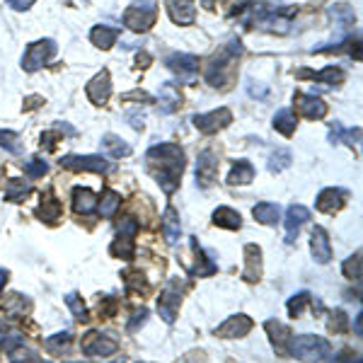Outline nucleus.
I'll list each match as a JSON object with an SVG mask.
<instances>
[{
    "instance_id": "nucleus-41",
    "label": "nucleus",
    "mask_w": 363,
    "mask_h": 363,
    "mask_svg": "<svg viewBox=\"0 0 363 363\" xmlns=\"http://www.w3.org/2000/svg\"><path fill=\"white\" fill-rule=\"evenodd\" d=\"M291 163H293L291 153H288L286 148H279V150H274V153H271V158H269V169H271V172H281V169H286Z\"/></svg>"
},
{
    "instance_id": "nucleus-20",
    "label": "nucleus",
    "mask_w": 363,
    "mask_h": 363,
    "mask_svg": "<svg viewBox=\"0 0 363 363\" xmlns=\"http://www.w3.org/2000/svg\"><path fill=\"white\" fill-rule=\"evenodd\" d=\"M344 204H347V191L344 189L327 187V189H323L317 194V209L323 211V213H334V211H339Z\"/></svg>"
},
{
    "instance_id": "nucleus-55",
    "label": "nucleus",
    "mask_w": 363,
    "mask_h": 363,
    "mask_svg": "<svg viewBox=\"0 0 363 363\" xmlns=\"http://www.w3.org/2000/svg\"><path fill=\"white\" fill-rule=\"evenodd\" d=\"M41 104H44V97H39V95H34V97H27L25 99V109H27V112H32V109H39Z\"/></svg>"
},
{
    "instance_id": "nucleus-37",
    "label": "nucleus",
    "mask_w": 363,
    "mask_h": 363,
    "mask_svg": "<svg viewBox=\"0 0 363 363\" xmlns=\"http://www.w3.org/2000/svg\"><path fill=\"white\" fill-rule=\"evenodd\" d=\"M71 342H73V334H71V332H58V334H54V337H49L47 342H44V347H47L49 353L58 356V353L68 351Z\"/></svg>"
},
{
    "instance_id": "nucleus-50",
    "label": "nucleus",
    "mask_w": 363,
    "mask_h": 363,
    "mask_svg": "<svg viewBox=\"0 0 363 363\" xmlns=\"http://www.w3.org/2000/svg\"><path fill=\"white\" fill-rule=\"evenodd\" d=\"M121 99H124V102H145V104L153 102V97H150L148 93H143V90H133V93H126Z\"/></svg>"
},
{
    "instance_id": "nucleus-38",
    "label": "nucleus",
    "mask_w": 363,
    "mask_h": 363,
    "mask_svg": "<svg viewBox=\"0 0 363 363\" xmlns=\"http://www.w3.org/2000/svg\"><path fill=\"white\" fill-rule=\"evenodd\" d=\"M32 191V187L22 179H10L5 187V201H12V204H20L27 194Z\"/></svg>"
},
{
    "instance_id": "nucleus-19",
    "label": "nucleus",
    "mask_w": 363,
    "mask_h": 363,
    "mask_svg": "<svg viewBox=\"0 0 363 363\" xmlns=\"http://www.w3.org/2000/svg\"><path fill=\"white\" fill-rule=\"evenodd\" d=\"M264 329H266V334L271 337L274 349H277L281 356H288V344H291V337H293L291 329H288L283 323H279V320H266Z\"/></svg>"
},
{
    "instance_id": "nucleus-40",
    "label": "nucleus",
    "mask_w": 363,
    "mask_h": 363,
    "mask_svg": "<svg viewBox=\"0 0 363 363\" xmlns=\"http://www.w3.org/2000/svg\"><path fill=\"white\" fill-rule=\"evenodd\" d=\"M66 305L71 307L73 317H75L78 323H87V320H90V315H87L85 303H82V298L78 296V293H68V296H66Z\"/></svg>"
},
{
    "instance_id": "nucleus-52",
    "label": "nucleus",
    "mask_w": 363,
    "mask_h": 363,
    "mask_svg": "<svg viewBox=\"0 0 363 363\" xmlns=\"http://www.w3.org/2000/svg\"><path fill=\"white\" fill-rule=\"evenodd\" d=\"M12 363H41V361H39V356H36L34 351H15Z\"/></svg>"
},
{
    "instance_id": "nucleus-43",
    "label": "nucleus",
    "mask_w": 363,
    "mask_h": 363,
    "mask_svg": "<svg viewBox=\"0 0 363 363\" xmlns=\"http://www.w3.org/2000/svg\"><path fill=\"white\" fill-rule=\"evenodd\" d=\"M307 303H312V296L307 291H303V293H298V296H293L291 301H288V315L298 317L303 310H305Z\"/></svg>"
},
{
    "instance_id": "nucleus-11",
    "label": "nucleus",
    "mask_w": 363,
    "mask_h": 363,
    "mask_svg": "<svg viewBox=\"0 0 363 363\" xmlns=\"http://www.w3.org/2000/svg\"><path fill=\"white\" fill-rule=\"evenodd\" d=\"M191 121H194V126L199 128L201 133L211 136V133H218L220 128L231 126L233 112L228 107H220V109H213V112H209V114H196Z\"/></svg>"
},
{
    "instance_id": "nucleus-14",
    "label": "nucleus",
    "mask_w": 363,
    "mask_h": 363,
    "mask_svg": "<svg viewBox=\"0 0 363 363\" xmlns=\"http://www.w3.org/2000/svg\"><path fill=\"white\" fill-rule=\"evenodd\" d=\"M252 327H255V323H252L247 315H233V317H228L223 325H218V327H215V337H220V339H240V337H245V334H250Z\"/></svg>"
},
{
    "instance_id": "nucleus-21",
    "label": "nucleus",
    "mask_w": 363,
    "mask_h": 363,
    "mask_svg": "<svg viewBox=\"0 0 363 363\" xmlns=\"http://www.w3.org/2000/svg\"><path fill=\"white\" fill-rule=\"evenodd\" d=\"M310 220V211L301 204H291L286 209V233H288V242H293L298 237L301 225Z\"/></svg>"
},
{
    "instance_id": "nucleus-31",
    "label": "nucleus",
    "mask_w": 363,
    "mask_h": 363,
    "mask_svg": "<svg viewBox=\"0 0 363 363\" xmlns=\"http://www.w3.org/2000/svg\"><path fill=\"white\" fill-rule=\"evenodd\" d=\"M329 141L332 143H347V145H358L361 143V128H344L342 124H334L332 128H329Z\"/></svg>"
},
{
    "instance_id": "nucleus-44",
    "label": "nucleus",
    "mask_w": 363,
    "mask_h": 363,
    "mask_svg": "<svg viewBox=\"0 0 363 363\" xmlns=\"http://www.w3.org/2000/svg\"><path fill=\"white\" fill-rule=\"evenodd\" d=\"M25 172L30 174V177H44V174L49 172V165L41 158H32L25 163Z\"/></svg>"
},
{
    "instance_id": "nucleus-36",
    "label": "nucleus",
    "mask_w": 363,
    "mask_h": 363,
    "mask_svg": "<svg viewBox=\"0 0 363 363\" xmlns=\"http://www.w3.org/2000/svg\"><path fill=\"white\" fill-rule=\"evenodd\" d=\"M97 206H99L102 218H112V215L119 211V206H121V196H119V191H114V189H104V194H102V199L97 201Z\"/></svg>"
},
{
    "instance_id": "nucleus-57",
    "label": "nucleus",
    "mask_w": 363,
    "mask_h": 363,
    "mask_svg": "<svg viewBox=\"0 0 363 363\" xmlns=\"http://www.w3.org/2000/svg\"><path fill=\"white\" fill-rule=\"evenodd\" d=\"M136 63H139V68H148L150 56H148V54H139V56H136Z\"/></svg>"
},
{
    "instance_id": "nucleus-4",
    "label": "nucleus",
    "mask_w": 363,
    "mask_h": 363,
    "mask_svg": "<svg viewBox=\"0 0 363 363\" xmlns=\"http://www.w3.org/2000/svg\"><path fill=\"white\" fill-rule=\"evenodd\" d=\"M155 20H158V5H155V0H136L124 12V27H128L136 34L148 32L155 25Z\"/></svg>"
},
{
    "instance_id": "nucleus-18",
    "label": "nucleus",
    "mask_w": 363,
    "mask_h": 363,
    "mask_svg": "<svg viewBox=\"0 0 363 363\" xmlns=\"http://www.w3.org/2000/svg\"><path fill=\"white\" fill-rule=\"evenodd\" d=\"M293 104H296V109L305 119H325V114H327V104L320 97H315V95L298 93L296 97H293Z\"/></svg>"
},
{
    "instance_id": "nucleus-47",
    "label": "nucleus",
    "mask_w": 363,
    "mask_h": 363,
    "mask_svg": "<svg viewBox=\"0 0 363 363\" xmlns=\"http://www.w3.org/2000/svg\"><path fill=\"white\" fill-rule=\"evenodd\" d=\"M5 312H17V315H25V312H30V301H25L22 296H12L10 303L5 305Z\"/></svg>"
},
{
    "instance_id": "nucleus-27",
    "label": "nucleus",
    "mask_w": 363,
    "mask_h": 363,
    "mask_svg": "<svg viewBox=\"0 0 363 363\" xmlns=\"http://www.w3.org/2000/svg\"><path fill=\"white\" fill-rule=\"evenodd\" d=\"M158 102H160V109H163L165 114H172V112H177L179 104H182V95H179V90L172 85V82H165V85H160Z\"/></svg>"
},
{
    "instance_id": "nucleus-28",
    "label": "nucleus",
    "mask_w": 363,
    "mask_h": 363,
    "mask_svg": "<svg viewBox=\"0 0 363 363\" xmlns=\"http://www.w3.org/2000/svg\"><path fill=\"white\" fill-rule=\"evenodd\" d=\"M213 223L218 225V228H225V231H240L242 218L235 209H231V206H218V209L213 211Z\"/></svg>"
},
{
    "instance_id": "nucleus-42",
    "label": "nucleus",
    "mask_w": 363,
    "mask_h": 363,
    "mask_svg": "<svg viewBox=\"0 0 363 363\" xmlns=\"http://www.w3.org/2000/svg\"><path fill=\"white\" fill-rule=\"evenodd\" d=\"M342 271H344V277H347V279L358 281V279H361V252H356L353 257H349V259L344 261Z\"/></svg>"
},
{
    "instance_id": "nucleus-13",
    "label": "nucleus",
    "mask_w": 363,
    "mask_h": 363,
    "mask_svg": "<svg viewBox=\"0 0 363 363\" xmlns=\"http://www.w3.org/2000/svg\"><path fill=\"white\" fill-rule=\"evenodd\" d=\"M165 66L182 82H191L196 78V71H199V58L191 56V54H172V56H167Z\"/></svg>"
},
{
    "instance_id": "nucleus-2",
    "label": "nucleus",
    "mask_w": 363,
    "mask_h": 363,
    "mask_svg": "<svg viewBox=\"0 0 363 363\" xmlns=\"http://www.w3.org/2000/svg\"><path fill=\"white\" fill-rule=\"evenodd\" d=\"M242 56V44L237 39H231L225 47L218 49V54L211 56L206 63L204 78L211 87H228L235 78V63Z\"/></svg>"
},
{
    "instance_id": "nucleus-23",
    "label": "nucleus",
    "mask_w": 363,
    "mask_h": 363,
    "mask_svg": "<svg viewBox=\"0 0 363 363\" xmlns=\"http://www.w3.org/2000/svg\"><path fill=\"white\" fill-rule=\"evenodd\" d=\"M191 252H194V266H191V277H211V274H215V264L206 257V252L201 250L199 240L196 237H191L189 242Z\"/></svg>"
},
{
    "instance_id": "nucleus-12",
    "label": "nucleus",
    "mask_w": 363,
    "mask_h": 363,
    "mask_svg": "<svg viewBox=\"0 0 363 363\" xmlns=\"http://www.w3.org/2000/svg\"><path fill=\"white\" fill-rule=\"evenodd\" d=\"M85 93L95 107H104L109 102V97H112V75H109L107 68H102L93 80L87 82Z\"/></svg>"
},
{
    "instance_id": "nucleus-5",
    "label": "nucleus",
    "mask_w": 363,
    "mask_h": 363,
    "mask_svg": "<svg viewBox=\"0 0 363 363\" xmlns=\"http://www.w3.org/2000/svg\"><path fill=\"white\" fill-rule=\"evenodd\" d=\"M141 225L136 218H131V215H126V218H121V223H119V233H117V240L112 242V247H109V252H112L117 259H133V255H136V235H139Z\"/></svg>"
},
{
    "instance_id": "nucleus-25",
    "label": "nucleus",
    "mask_w": 363,
    "mask_h": 363,
    "mask_svg": "<svg viewBox=\"0 0 363 363\" xmlns=\"http://www.w3.org/2000/svg\"><path fill=\"white\" fill-rule=\"evenodd\" d=\"M163 235H165V242L167 245H177L179 235H182V223H179V213L172 209V206H167L163 213Z\"/></svg>"
},
{
    "instance_id": "nucleus-48",
    "label": "nucleus",
    "mask_w": 363,
    "mask_h": 363,
    "mask_svg": "<svg viewBox=\"0 0 363 363\" xmlns=\"http://www.w3.org/2000/svg\"><path fill=\"white\" fill-rule=\"evenodd\" d=\"M332 12L334 17H339V20H342V25H353V12H351V8L349 5H344V3H339V5H332Z\"/></svg>"
},
{
    "instance_id": "nucleus-22",
    "label": "nucleus",
    "mask_w": 363,
    "mask_h": 363,
    "mask_svg": "<svg viewBox=\"0 0 363 363\" xmlns=\"http://www.w3.org/2000/svg\"><path fill=\"white\" fill-rule=\"evenodd\" d=\"M97 201H99L97 194L93 189H87V187H75L73 189V209H75V213L80 215L93 213L97 209Z\"/></svg>"
},
{
    "instance_id": "nucleus-15",
    "label": "nucleus",
    "mask_w": 363,
    "mask_h": 363,
    "mask_svg": "<svg viewBox=\"0 0 363 363\" xmlns=\"http://www.w3.org/2000/svg\"><path fill=\"white\" fill-rule=\"evenodd\" d=\"M165 8H167V15L174 25H179V27L194 25V20H196L194 0H165Z\"/></svg>"
},
{
    "instance_id": "nucleus-3",
    "label": "nucleus",
    "mask_w": 363,
    "mask_h": 363,
    "mask_svg": "<svg viewBox=\"0 0 363 363\" xmlns=\"http://www.w3.org/2000/svg\"><path fill=\"white\" fill-rule=\"evenodd\" d=\"M332 347L325 337H317V334H301V337H291L288 344V353L301 361H320V358L329 356Z\"/></svg>"
},
{
    "instance_id": "nucleus-30",
    "label": "nucleus",
    "mask_w": 363,
    "mask_h": 363,
    "mask_svg": "<svg viewBox=\"0 0 363 363\" xmlns=\"http://www.w3.org/2000/svg\"><path fill=\"white\" fill-rule=\"evenodd\" d=\"M252 215H255L257 223L261 225H277L279 218H281V209L279 204H271V201H261L252 209Z\"/></svg>"
},
{
    "instance_id": "nucleus-29",
    "label": "nucleus",
    "mask_w": 363,
    "mask_h": 363,
    "mask_svg": "<svg viewBox=\"0 0 363 363\" xmlns=\"http://www.w3.org/2000/svg\"><path fill=\"white\" fill-rule=\"evenodd\" d=\"M252 179H255V167H252L250 160H237L233 165L231 174H228V185L233 187H242V185H250Z\"/></svg>"
},
{
    "instance_id": "nucleus-8",
    "label": "nucleus",
    "mask_w": 363,
    "mask_h": 363,
    "mask_svg": "<svg viewBox=\"0 0 363 363\" xmlns=\"http://www.w3.org/2000/svg\"><path fill=\"white\" fill-rule=\"evenodd\" d=\"M61 167L75 169V172H97V174H109L114 172L117 165L104 160L102 155H66L61 158Z\"/></svg>"
},
{
    "instance_id": "nucleus-35",
    "label": "nucleus",
    "mask_w": 363,
    "mask_h": 363,
    "mask_svg": "<svg viewBox=\"0 0 363 363\" xmlns=\"http://www.w3.org/2000/svg\"><path fill=\"white\" fill-rule=\"evenodd\" d=\"M102 148L107 150L112 158H128V155L133 153L131 145L126 143L124 139H119V136H114V133H107L102 139Z\"/></svg>"
},
{
    "instance_id": "nucleus-58",
    "label": "nucleus",
    "mask_w": 363,
    "mask_h": 363,
    "mask_svg": "<svg viewBox=\"0 0 363 363\" xmlns=\"http://www.w3.org/2000/svg\"><path fill=\"white\" fill-rule=\"evenodd\" d=\"M8 277H10V271H8V269H0V293H3V288H5Z\"/></svg>"
},
{
    "instance_id": "nucleus-33",
    "label": "nucleus",
    "mask_w": 363,
    "mask_h": 363,
    "mask_svg": "<svg viewBox=\"0 0 363 363\" xmlns=\"http://www.w3.org/2000/svg\"><path fill=\"white\" fill-rule=\"evenodd\" d=\"M296 126H298V119H296V114H293V109H279V112L274 114V128H277L279 133H283L286 139L296 133Z\"/></svg>"
},
{
    "instance_id": "nucleus-10",
    "label": "nucleus",
    "mask_w": 363,
    "mask_h": 363,
    "mask_svg": "<svg viewBox=\"0 0 363 363\" xmlns=\"http://www.w3.org/2000/svg\"><path fill=\"white\" fill-rule=\"evenodd\" d=\"M218 165H220L218 155L211 148L199 153V160H196V185L201 189H209V187L215 185V179H218Z\"/></svg>"
},
{
    "instance_id": "nucleus-16",
    "label": "nucleus",
    "mask_w": 363,
    "mask_h": 363,
    "mask_svg": "<svg viewBox=\"0 0 363 363\" xmlns=\"http://www.w3.org/2000/svg\"><path fill=\"white\" fill-rule=\"evenodd\" d=\"M264 274V261H261V247L259 245H245V269L242 279L247 283H257Z\"/></svg>"
},
{
    "instance_id": "nucleus-45",
    "label": "nucleus",
    "mask_w": 363,
    "mask_h": 363,
    "mask_svg": "<svg viewBox=\"0 0 363 363\" xmlns=\"http://www.w3.org/2000/svg\"><path fill=\"white\" fill-rule=\"evenodd\" d=\"M329 329H332L334 334H342L349 329V317L344 310H334L332 312V320H329Z\"/></svg>"
},
{
    "instance_id": "nucleus-32",
    "label": "nucleus",
    "mask_w": 363,
    "mask_h": 363,
    "mask_svg": "<svg viewBox=\"0 0 363 363\" xmlns=\"http://www.w3.org/2000/svg\"><path fill=\"white\" fill-rule=\"evenodd\" d=\"M117 39H119V30H114V27H95L93 32H90V41H93L95 47L97 49H112L114 44H117Z\"/></svg>"
},
{
    "instance_id": "nucleus-6",
    "label": "nucleus",
    "mask_w": 363,
    "mask_h": 363,
    "mask_svg": "<svg viewBox=\"0 0 363 363\" xmlns=\"http://www.w3.org/2000/svg\"><path fill=\"white\" fill-rule=\"evenodd\" d=\"M185 288H187L185 281L172 279V281H167V286L163 288V293H160V298H158V312H160V317H163L167 325H172L174 320H177V312H179V305H182V296H185Z\"/></svg>"
},
{
    "instance_id": "nucleus-24",
    "label": "nucleus",
    "mask_w": 363,
    "mask_h": 363,
    "mask_svg": "<svg viewBox=\"0 0 363 363\" xmlns=\"http://www.w3.org/2000/svg\"><path fill=\"white\" fill-rule=\"evenodd\" d=\"M61 213H63L61 201H58L56 196L51 194V191L41 196V204L36 206V215H39L44 223H56V220L61 218Z\"/></svg>"
},
{
    "instance_id": "nucleus-9",
    "label": "nucleus",
    "mask_w": 363,
    "mask_h": 363,
    "mask_svg": "<svg viewBox=\"0 0 363 363\" xmlns=\"http://www.w3.org/2000/svg\"><path fill=\"white\" fill-rule=\"evenodd\" d=\"M80 349H82V353H87V356H93V358H107L119 351V342L109 337V334L87 332L80 342Z\"/></svg>"
},
{
    "instance_id": "nucleus-56",
    "label": "nucleus",
    "mask_w": 363,
    "mask_h": 363,
    "mask_svg": "<svg viewBox=\"0 0 363 363\" xmlns=\"http://www.w3.org/2000/svg\"><path fill=\"white\" fill-rule=\"evenodd\" d=\"M337 363H361V358L351 351H342V356H337Z\"/></svg>"
},
{
    "instance_id": "nucleus-51",
    "label": "nucleus",
    "mask_w": 363,
    "mask_h": 363,
    "mask_svg": "<svg viewBox=\"0 0 363 363\" xmlns=\"http://www.w3.org/2000/svg\"><path fill=\"white\" fill-rule=\"evenodd\" d=\"M58 139H61V133H58V131H47L44 136H41V148L54 150V148H56V141Z\"/></svg>"
},
{
    "instance_id": "nucleus-26",
    "label": "nucleus",
    "mask_w": 363,
    "mask_h": 363,
    "mask_svg": "<svg viewBox=\"0 0 363 363\" xmlns=\"http://www.w3.org/2000/svg\"><path fill=\"white\" fill-rule=\"evenodd\" d=\"M296 75L298 78H312V80L325 82V85H342V82L347 80V73H344L342 68H337V66H329V68H325V71H320V73L298 71Z\"/></svg>"
},
{
    "instance_id": "nucleus-34",
    "label": "nucleus",
    "mask_w": 363,
    "mask_h": 363,
    "mask_svg": "<svg viewBox=\"0 0 363 363\" xmlns=\"http://www.w3.org/2000/svg\"><path fill=\"white\" fill-rule=\"evenodd\" d=\"M124 283H126L128 291H131V293H139V296H145V293L150 291L148 279H145V274H143V271H139V269L124 271Z\"/></svg>"
},
{
    "instance_id": "nucleus-53",
    "label": "nucleus",
    "mask_w": 363,
    "mask_h": 363,
    "mask_svg": "<svg viewBox=\"0 0 363 363\" xmlns=\"http://www.w3.org/2000/svg\"><path fill=\"white\" fill-rule=\"evenodd\" d=\"M128 124H131L133 128H136V131H143V126H145V117L143 114L139 112V109H136V112H128Z\"/></svg>"
},
{
    "instance_id": "nucleus-60",
    "label": "nucleus",
    "mask_w": 363,
    "mask_h": 363,
    "mask_svg": "<svg viewBox=\"0 0 363 363\" xmlns=\"http://www.w3.org/2000/svg\"><path fill=\"white\" fill-rule=\"evenodd\" d=\"M3 174H5V169H3V167H0V179H3Z\"/></svg>"
},
{
    "instance_id": "nucleus-17",
    "label": "nucleus",
    "mask_w": 363,
    "mask_h": 363,
    "mask_svg": "<svg viewBox=\"0 0 363 363\" xmlns=\"http://www.w3.org/2000/svg\"><path fill=\"white\" fill-rule=\"evenodd\" d=\"M310 252L315 257L317 264H327L332 259V245H329V235L323 225H315L310 235Z\"/></svg>"
},
{
    "instance_id": "nucleus-1",
    "label": "nucleus",
    "mask_w": 363,
    "mask_h": 363,
    "mask_svg": "<svg viewBox=\"0 0 363 363\" xmlns=\"http://www.w3.org/2000/svg\"><path fill=\"white\" fill-rule=\"evenodd\" d=\"M148 169L158 179L165 194H174L179 189V179L185 172V150L177 143H158L145 153Z\"/></svg>"
},
{
    "instance_id": "nucleus-7",
    "label": "nucleus",
    "mask_w": 363,
    "mask_h": 363,
    "mask_svg": "<svg viewBox=\"0 0 363 363\" xmlns=\"http://www.w3.org/2000/svg\"><path fill=\"white\" fill-rule=\"evenodd\" d=\"M56 51H58V47H56V41L54 39L34 41V44L27 47L25 56H22V68H25L27 73L39 71V68H44L54 56H56Z\"/></svg>"
},
{
    "instance_id": "nucleus-46",
    "label": "nucleus",
    "mask_w": 363,
    "mask_h": 363,
    "mask_svg": "<svg viewBox=\"0 0 363 363\" xmlns=\"http://www.w3.org/2000/svg\"><path fill=\"white\" fill-rule=\"evenodd\" d=\"M145 323H148V310H145V307H141V310L133 312V317H131V320H128L126 329L133 334V332H139V329L143 327Z\"/></svg>"
},
{
    "instance_id": "nucleus-54",
    "label": "nucleus",
    "mask_w": 363,
    "mask_h": 363,
    "mask_svg": "<svg viewBox=\"0 0 363 363\" xmlns=\"http://www.w3.org/2000/svg\"><path fill=\"white\" fill-rule=\"evenodd\" d=\"M34 3L36 0H8V5H10L12 10H30Z\"/></svg>"
},
{
    "instance_id": "nucleus-59",
    "label": "nucleus",
    "mask_w": 363,
    "mask_h": 363,
    "mask_svg": "<svg viewBox=\"0 0 363 363\" xmlns=\"http://www.w3.org/2000/svg\"><path fill=\"white\" fill-rule=\"evenodd\" d=\"M204 5H206V8H209V10H211V8H213V0H204Z\"/></svg>"
},
{
    "instance_id": "nucleus-39",
    "label": "nucleus",
    "mask_w": 363,
    "mask_h": 363,
    "mask_svg": "<svg viewBox=\"0 0 363 363\" xmlns=\"http://www.w3.org/2000/svg\"><path fill=\"white\" fill-rule=\"evenodd\" d=\"M0 148H5L8 153L20 155L22 153V143L20 136L15 131H8V128H0Z\"/></svg>"
},
{
    "instance_id": "nucleus-49",
    "label": "nucleus",
    "mask_w": 363,
    "mask_h": 363,
    "mask_svg": "<svg viewBox=\"0 0 363 363\" xmlns=\"http://www.w3.org/2000/svg\"><path fill=\"white\" fill-rule=\"evenodd\" d=\"M117 298H112V296H107V298H102L99 301V315L102 317H114V312H117Z\"/></svg>"
}]
</instances>
